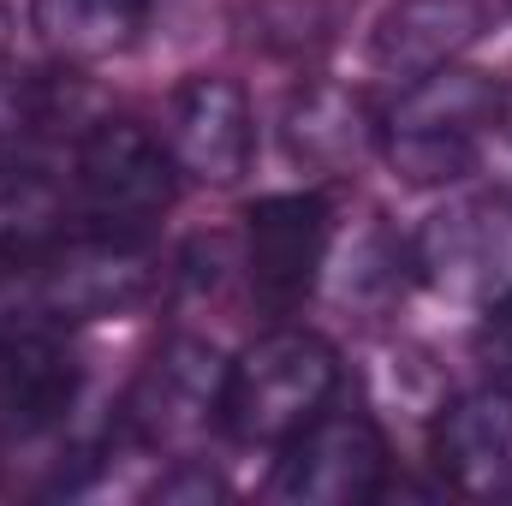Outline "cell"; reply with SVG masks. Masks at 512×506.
<instances>
[{
	"mask_svg": "<svg viewBox=\"0 0 512 506\" xmlns=\"http://www.w3.org/2000/svg\"><path fill=\"white\" fill-rule=\"evenodd\" d=\"M501 126H507V84L453 60L399 90V102L376 126V149L405 185H453L477 173Z\"/></svg>",
	"mask_w": 512,
	"mask_h": 506,
	"instance_id": "cell-1",
	"label": "cell"
},
{
	"mask_svg": "<svg viewBox=\"0 0 512 506\" xmlns=\"http://www.w3.org/2000/svg\"><path fill=\"white\" fill-rule=\"evenodd\" d=\"M340 393V352L310 328H268L227 364L221 429L245 447H280Z\"/></svg>",
	"mask_w": 512,
	"mask_h": 506,
	"instance_id": "cell-2",
	"label": "cell"
},
{
	"mask_svg": "<svg viewBox=\"0 0 512 506\" xmlns=\"http://www.w3.org/2000/svg\"><path fill=\"white\" fill-rule=\"evenodd\" d=\"M155 286H161V256L143 245V233H114V227L60 233L30 268L36 316L54 328L126 316L155 298Z\"/></svg>",
	"mask_w": 512,
	"mask_h": 506,
	"instance_id": "cell-3",
	"label": "cell"
},
{
	"mask_svg": "<svg viewBox=\"0 0 512 506\" xmlns=\"http://www.w3.org/2000/svg\"><path fill=\"white\" fill-rule=\"evenodd\" d=\"M173 173L179 167L161 131L137 120H96L72 149L78 209L90 215V227H114V233H143L173 203Z\"/></svg>",
	"mask_w": 512,
	"mask_h": 506,
	"instance_id": "cell-4",
	"label": "cell"
},
{
	"mask_svg": "<svg viewBox=\"0 0 512 506\" xmlns=\"http://www.w3.org/2000/svg\"><path fill=\"white\" fill-rule=\"evenodd\" d=\"M387 489L382 429L364 411H322L292 441H280L268 501L292 506H364Z\"/></svg>",
	"mask_w": 512,
	"mask_h": 506,
	"instance_id": "cell-5",
	"label": "cell"
},
{
	"mask_svg": "<svg viewBox=\"0 0 512 506\" xmlns=\"http://www.w3.org/2000/svg\"><path fill=\"white\" fill-rule=\"evenodd\" d=\"M411 274L453 304H495L512 292V197H465L423 221L411 239Z\"/></svg>",
	"mask_w": 512,
	"mask_h": 506,
	"instance_id": "cell-6",
	"label": "cell"
},
{
	"mask_svg": "<svg viewBox=\"0 0 512 506\" xmlns=\"http://www.w3.org/2000/svg\"><path fill=\"white\" fill-rule=\"evenodd\" d=\"M227 364L209 340L173 334L155 346V358L137 370L126 393V435L155 453H185L221 423Z\"/></svg>",
	"mask_w": 512,
	"mask_h": 506,
	"instance_id": "cell-7",
	"label": "cell"
},
{
	"mask_svg": "<svg viewBox=\"0 0 512 506\" xmlns=\"http://www.w3.org/2000/svg\"><path fill=\"white\" fill-rule=\"evenodd\" d=\"M334 245V209L322 191H286V197H262L245 215V274H251V298L274 316H292L310 286L328 268Z\"/></svg>",
	"mask_w": 512,
	"mask_h": 506,
	"instance_id": "cell-8",
	"label": "cell"
},
{
	"mask_svg": "<svg viewBox=\"0 0 512 506\" xmlns=\"http://www.w3.org/2000/svg\"><path fill=\"white\" fill-rule=\"evenodd\" d=\"M161 143L173 155L179 173H191L197 185H233L245 179L256 149L251 126V96L221 78V72H197L173 90L167 120H161Z\"/></svg>",
	"mask_w": 512,
	"mask_h": 506,
	"instance_id": "cell-9",
	"label": "cell"
},
{
	"mask_svg": "<svg viewBox=\"0 0 512 506\" xmlns=\"http://www.w3.org/2000/svg\"><path fill=\"white\" fill-rule=\"evenodd\" d=\"M84 387L78 352L60 340L54 322H24L0 340V435L6 441H42L54 435Z\"/></svg>",
	"mask_w": 512,
	"mask_h": 506,
	"instance_id": "cell-10",
	"label": "cell"
},
{
	"mask_svg": "<svg viewBox=\"0 0 512 506\" xmlns=\"http://www.w3.org/2000/svg\"><path fill=\"white\" fill-rule=\"evenodd\" d=\"M435 471L471 501H512V387H471L435 423Z\"/></svg>",
	"mask_w": 512,
	"mask_h": 506,
	"instance_id": "cell-11",
	"label": "cell"
},
{
	"mask_svg": "<svg viewBox=\"0 0 512 506\" xmlns=\"http://www.w3.org/2000/svg\"><path fill=\"white\" fill-rule=\"evenodd\" d=\"M477 36H483V6L477 0H393L376 18L370 60L387 78L411 84L435 66H453Z\"/></svg>",
	"mask_w": 512,
	"mask_h": 506,
	"instance_id": "cell-12",
	"label": "cell"
},
{
	"mask_svg": "<svg viewBox=\"0 0 512 506\" xmlns=\"http://www.w3.org/2000/svg\"><path fill=\"white\" fill-rule=\"evenodd\" d=\"M286 149L304 161V167H322V173H346L358 167L370 149H376V120L364 114V102L352 90H334V84H310L292 114H286Z\"/></svg>",
	"mask_w": 512,
	"mask_h": 506,
	"instance_id": "cell-13",
	"label": "cell"
},
{
	"mask_svg": "<svg viewBox=\"0 0 512 506\" xmlns=\"http://www.w3.org/2000/svg\"><path fill=\"white\" fill-rule=\"evenodd\" d=\"M30 30L48 54L90 66L131 48V36L143 30V0H30Z\"/></svg>",
	"mask_w": 512,
	"mask_h": 506,
	"instance_id": "cell-14",
	"label": "cell"
},
{
	"mask_svg": "<svg viewBox=\"0 0 512 506\" xmlns=\"http://www.w3.org/2000/svg\"><path fill=\"white\" fill-rule=\"evenodd\" d=\"M60 84L42 72H12L0 66V179L30 167V149L60 120Z\"/></svg>",
	"mask_w": 512,
	"mask_h": 506,
	"instance_id": "cell-15",
	"label": "cell"
},
{
	"mask_svg": "<svg viewBox=\"0 0 512 506\" xmlns=\"http://www.w3.org/2000/svg\"><path fill=\"white\" fill-rule=\"evenodd\" d=\"M477 358L489 364V376L512 381V292L495 304H483V328H477Z\"/></svg>",
	"mask_w": 512,
	"mask_h": 506,
	"instance_id": "cell-16",
	"label": "cell"
},
{
	"mask_svg": "<svg viewBox=\"0 0 512 506\" xmlns=\"http://www.w3.org/2000/svg\"><path fill=\"white\" fill-rule=\"evenodd\" d=\"M215 495H221V483H215L203 465H185V459H179L173 477L155 483V501H215Z\"/></svg>",
	"mask_w": 512,
	"mask_h": 506,
	"instance_id": "cell-17",
	"label": "cell"
},
{
	"mask_svg": "<svg viewBox=\"0 0 512 506\" xmlns=\"http://www.w3.org/2000/svg\"><path fill=\"white\" fill-rule=\"evenodd\" d=\"M6 48H12V18H6V6H0V60H6Z\"/></svg>",
	"mask_w": 512,
	"mask_h": 506,
	"instance_id": "cell-18",
	"label": "cell"
}]
</instances>
